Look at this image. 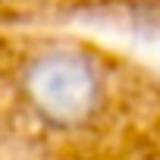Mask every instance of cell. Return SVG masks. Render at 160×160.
Wrapping results in <instances>:
<instances>
[{
    "label": "cell",
    "mask_w": 160,
    "mask_h": 160,
    "mask_svg": "<svg viewBox=\"0 0 160 160\" xmlns=\"http://www.w3.org/2000/svg\"><path fill=\"white\" fill-rule=\"evenodd\" d=\"M25 91L41 116L60 126H72V122H82L94 110L101 82L94 66L82 53L53 50L38 57L28 66Z\"/></svg>",
    "instance_id": "6da1fadb"
}]
</instances>
